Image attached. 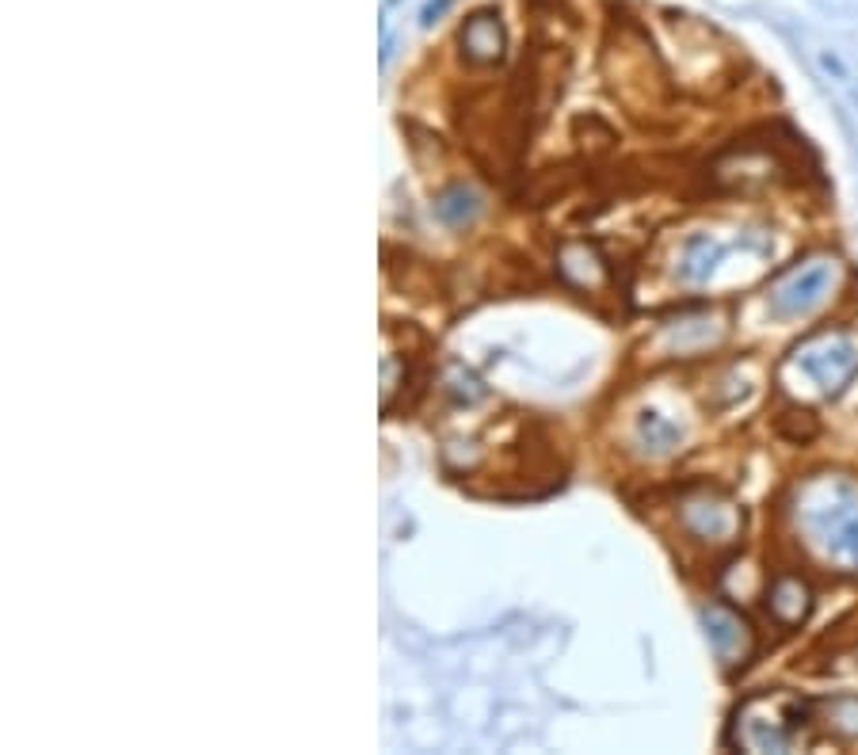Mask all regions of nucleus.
Masks as SVG:
<instances>
[{
  "mask_svg": "<svg viewBox=\"0 0 858 755\" xmlns=\"http://www.w3.org/2000/svg\"><path fill=\"white\" fill-rule=\"evenodd\" d=\"M802 355V351H797ZM802 367L821 382L824 389H840L847 378L858 374V344L851 336H824L821 347H805L802 355Z\"/></svg>",
  "mask_w": 858,
  "mask_h": 755,
  "instance_id": "f257e3e1",
  "label": "nucleus"
},
{
  "mask_svg": "<svg viewBox=\"0 0 858 755\" xmlns=\"http://www.w3.org/2000/svg\"><path fill=\"white\" fill-rule=\"evenodd\" d=\"M824 283H828V267L824 264L809 267L805 275H797V279L786 283L782 290H774V309L778 313H802V309H809L816 297H821Z\"/></svg>",
  "mask_w": 858,
  "mask_h": 755,
  "instance_id": "f03ea898",
  "label": "nucleus"
},
{
  "mask_svg": "<svg viewBox=\"0 0 858 755\" xmlns=\"http://www.w3.org/2000/svg\"><path fill=\"white\" fill-rule=\"evenodd\" d=\"M435 210H439V217H443V222L462 226L466 217L473 214V195H469L466 187H454V191H447V195H439Z\"/></svg>",
  "mask_w": 858,
  "mask_h": 755,
  "instance_id": "7ed1b4c3",
  "label": "nucleus"
}]
</instances>
